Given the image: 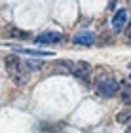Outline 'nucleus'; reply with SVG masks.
I'll return each mask as SVG.
<instances>
[{"instance_id": "9", "label": "nucleus", "mask_w": 131, "mask_h": 133, "mask_svg": "<svg viewBox=\"0 0 131 133\" xmlns=\"http://www.w3.org/2000/svg\"><path fill=\"white\" fill-rule=\"evenodd\" d=\"M122 101L126 103L127 107H131V86H127V88L122 91Z\"/></svg>"}, {"instance_id": "13", "label": "nucleus", "mask_w": 131, "mask_h": 133, "mask_svg": "<svg viewBox=\"0 0 131 133\" xmlns=\"http://www.w3.org/2000/svg\"><path fill=\"white\" fill-rule=\"evenodd\" d=\"M129 69H131V63H129Z\"/></svg>"}, {"instance_id": "4", "label": "nucleus", "mask_w": 131, "mask_h": 133, "mask_svg": "<svg viewBox=\"0 0 131 133\" xmlns=\"http://www.w3.org/2000/svg\"><path fill=\"white\" fill-rule=\"evenodd\" d=\"M127 17H129V11L126 8H122V10H118L114 15H112V29H114L116 32H120L123 27H126V23H127Z\"/></svg>"}, {"instance_id": "1", "label": "nucleus", "mask_w": 131, "mask_h": 133, "mask_svg": "<svg viewBox=\"0 0 131 133\" xmlns=\"http://www.w3.org/2000/svg\"><path fill=\"white\" fill-rule=\"evenodd\" d=\"M6 69H8L10 76L13 78V82L19 86V84H25L27 82V69H25V61H21L19 57L15 55H8L6 57Z\"/></svg>"}, {"instance_id": "6", "label": "nucleus", "mask_w": 131, "mask_h": 133, "mask_svg": "<svg viewBox=\"0 0 131 133\" xmlns=\"http://www.w3.org/2000/svg\"><path fill=\"white\" fill-rule=\"evenodd\" d=\"M34 40H36L38 44H57V42H61V40H63V36L59 34V32L50 31V32H42V34H38Z\"/></svg>"}, {"instance_id": "10", "label": "nucleus", "mask_w": 131, "mask_h": 133, "mask_svg": "<svg viewBox=\"0 0 131 133\" xmlns=\"http://www.w3.org/2000/svg\"><path fill=\"white\" fill-rule=\"evenodd\" d=\"M11 34H13V36H15V38H23V40H27V38H31V34H29V32H25V31H13V32H11Z\"/></svg>"}, {"instance_id": "2", "label": "nucleus", "mask_w": 131, "mask_h": 133, "mask_svg": "<svg viewBox=\"0 0 131 133\" xmlns=\"http://www.w3.org/2000/svg\"><path fill=\"white\" fill-rule=\"evenodd\" d=\"M95 88H97V93L103 95V97H114L120 89V84L114 76H101L95 82Z\"/></svg>"}, {"instance_id": "7", "label": "nucleus", "mask_w": 131, "mask_h": 133, "mask_svg": "<svg viewBox=\"0 0 131 133\" xmlns=\"http://www.w3.org/2000/svg\"><path fill=\"white\" fill-rule=\"evenodd\" d=\"M13 50L27 53V55H32V57H53L51 51H44V50H29V48H13Z\"/></svg>"}, {"instance_id": "8", "label": "nucleus", "mask_w": 131, "mask_h": 133, "mask_svg": "<svg viewBox=\"0 0 131 133\" xmlns=\"http://www.w3.org/2000/svg\"><path fill=\"white\" fill-rule=\"evenodd\" d=\"M116 122H118V124H127V122H131V112H129V110L118 112V114H116Z\"/></svg>"}, {"instance_id": "3", "label": "nucleus", "mask_w": 131, "mask_h": 133, "mask_svg": "<svg viewBox=\"0 0 131 133\" xmlns=\"http://www.w3.org/2000/svg\"><path fill=\"white\" fill-rule=\"evenodd\" d=\"M91 65L87 61H78V63H72L70 65V74L76 76L78 80H87L89 76H91Z\"/></svg>"}, {"instance_id": "5", "label": "nucleus", "mask_w": 131, "mask_h": 133, "mask_svg": "<svg viewBox=\"0 0 131 133\" xmlns=\"http://www.w3.org/2000/svg\"><path fill=\"white\" fill-rule=\"evenodd\" d=\"M95 40H97V38H95V32H91V31L76 32L74 38H72V42H74V44H78V46H93Z\"/></svg>"}, {"instance_id": "11", "label": "nucleus", "mask_w": 131, "mask_h": 133, "mask_svg": "<svg viewBox=\"0 0 131 133\" xmlns=\"http://www.w3.org/2000/svg\"><path fill=\"white\" fill-rule=\"evenodd\" d=\"M123 38H126V42L131 46V23L127 25V29H126V32H123Z\"/></svg>"}, {"instance_id": "12", "label": "nucleus", "mask_w": 131, "mask_h": 133, "mask_svg": "<svg viewBox=\"0 0 131 133\" xmlns=\"http://www.w3.org/2000/svg\"><path fill=\"white\" fill-rule=\"evenodd\" d=\"M114 6H116V0H110V4H108V8L112 10V8H114Z\"/></svg>"}]
</instances>
